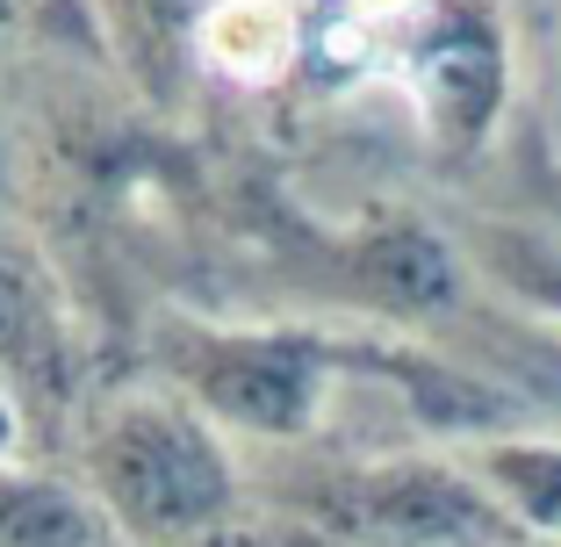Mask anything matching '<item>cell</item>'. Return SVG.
Masks as SVG:
<instances>
[{
    "label": "cell",
    "instance_id": "6da1fadb",
    "mask_svg": "<svg viewBox=\"0 0 561 547\" xmlns=\"http://www.w3.org/2000/svg\"><path fill=\"white\" fill-rule=\"evenodd\" d=\"M80 482L123 526V540L145 547H181L216 518H231L238 504V468L224 454V432L173 389L108 403L87 432Z\"/></svg>",
    "mask_w": 561,
    "mask_h": 547
},
{
    "label": "cell",
    "instance_id": "7a4b0ae2",
    "mask_svg": "<svg viewBox=\"0 0 561 547\" xmlns=\"http://www.w3.org/2000/svg\"><path fill=\"white\" fill-rule=\"evenodd\" d=\"M165 375H173V397H187L209 425L260 432V440H302L331 389V361L317 339L209 332V324L165 332Z\"/></svg>",
    "mask_w": 561,
    "mask_h": 547
},
{
    "label": "cell",
    "instance_id": "3957f363",
    "mask_svg": "<svg viewBox=\"0 0 561 547\" xmlns=\"http://www.w3.org/2000/svg\"><path fill=\"white\" fill-rule=\"evenodd\" d=\"M375 66L411 94L432 137L476 145L504 109V22L490 0H432L417 22L381 36Z\"/></svg>",
    "mask_w": 561,
    "mask_h": 547
},
{
    "label": "cell",
    "instance_id": "277c9868",
    "mask_svg": "<svg viewBox=\"0 0 561 547\" xmlns=\"http://www.w3.org/2000/svg\"><path fill=\"white\" fill-rule=\"evenodd\" d=\"M296 44H302L296 0H216L195 30L202 66L238 87H274L296 66Z\"/></svg>",
    "mask_w": 561,
    "mask_h": 547
},
{
    "label": "cell",
    "instance_id": "5b68a950",
    "mask_svg": "<svg viewBox=\"0 0 561 547\" xmlns=\"http://www.w3.org/2000/svg\"><path fill=\"white\" fill-rule=\"evenodd\" d=\"M353 274L381 310L403 317H432L461 296V260L425 231V224H381L360 252H353Z\"/></svg>",
    "mask_w": 561,
    "mask_h": 547
},
{
    "label": "cell",
    "instance_id": "8992f818",
    "mask_svg": "<svg viewBox=\"0 0 561 547\" xmlns=\"http://www.w3.org/2000/svg\"><path fill=\"white\" fill-rule=\"evenodd\" d=\"M0 547H123V526L87 498V482L0 468Z\"/></svg>",
    "mask_w": 561,
    "mask_h": 547
},
{
    "label": "cell",
    "instance_id": "52a82bcc",
    "mask_svg": "<svg viewBox=\"0 0 561 547\" xmlns=\"http://www.w3.org/2000/svg\"><path fill=\"white\" fill-rule=\"evenodd\" d=\"M461 468L504 518L561 540V440H526V432L476 440V447L461 454Z\"/></svg>",
    "mask_w": 561,
    "mask_h": 547
},
{
    "label": "cell",
    "instance_id": "ba28073f",
    "mask_svg": "<svg viewBox=\"0 0 561 547\" xmlns=\"http://www.w3.org/2000/svg\"><path fill=\"white\" fill-rule=\"evenodd\" d=\"M66 339H58V324H50L44 296L30 288V274L22 266L0 260V381L15 389H36V397H58L66 389Z\"/></svg>",
    "mask_w": 561,
    "mask_h": 547
},
{
    "label": "cell",
    "instance_id": "9c48e42d",
    "mask_svg": "<svg viewBox=\"0 0 561 547\" xmlns=\"http://www.w3.org/2000/svg\"><path fill=\"white\" fill-rule=\"evenodd\" d=\"M482 260L526 310L561 317V246H547V238H482Z\"/></svg>",
    "mask_w": 561,
    "mask_h": 547
},
{
    "label": "cell",
    "instance_id": "30bf717a",
    "mask_svg": "<svg viewBox=\"0 0 561 547\" xmlns=\"http://www.w3.org/2000/svg\"><path fill=\"white\" fill-rule=\"evenodd\" d=\"M216 0H116V15H130L145 30V44H181V36L202 30Z\"/></svg>",
    "mask_w": 561,
    "mask_h": 547
},
{
    "label": "cell",
    "instance_id": "8fae6325",
    "mask_svg": "<svg viewBox=\"0 0 561 547\" xmlns=\"http://www.w3.org/2000/svg\"><path fill=\"white\" fill-rule=\"evenodd\" d=\"M425 8H432V0H331V15H339V22H353V30L375 36V58H381V36L403 30V22H417Z\"/></svg>",
    "mask_w": 561,
    "mask_h": 547
},
{
    "label": "cell",
    "instance_id": "7c38bea8",
    "mask_svg": "<svg viewBox=\"0 0 561 547\" xmlns=\"http://www.w3.org/2000/svg\"><path fill=\"white\" fill-rule=\"evenodd\" d=\"M15 454H22V403H15V389L0 381V468H15Z\"/></svg>",
    "mask_w": 561,
    "mask_h": 547
}]
</instances>
